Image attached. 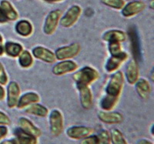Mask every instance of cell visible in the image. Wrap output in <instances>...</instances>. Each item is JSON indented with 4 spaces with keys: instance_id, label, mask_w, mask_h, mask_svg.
I'll list each match as a JSON object with an SVG mask.
<instances>
[{
    "instance_id": "cell-38",
    "label": "cell",
    "mask_w": 154,
    "mask_h": 144,
    "mask_svg": "<svg viewBox=\"0 0 154 144\" xmlns=\"http://www.w3.org/2000/svg\"><path fill=\"white\" fill-rule=\"evenodd\" d=\"M137 144H153L151 141L146 139H141L138 141Z\"/></svg>"
},
{
    "instance_id": "cell-9",
    "label": "cell",
    "mask_w": 154,
    "mask_h": 144,
    "mask_svg": "<svg viewBox=\"0 0 154 144\" xmlns=\"http://www.w3.org/2000/svg\"><path fill=\"white\" fill-rule=\"evenodd\" d=\"M146 9V4L142 1H133L125 4L122 10V15L126 18H130L139 14Z\"/></svg>"
},
{
    "instance_id": "cell-11",
    "label": "cell",
    "mask_w": 154,
    "mask_h": 144,
    "mask_svg": "<svg viewBox=\"0 0 154 144\" xmlns=\"http://www.w3.org/2000/svg\"><path fill=\"white\" fill-rule=\"evenodd\" d=\"M128 54L125 52H121L119 54L111 56L106 63L105 69L107 72H113L120 67V66L127 60Z\"/></svg>"
},
{
    "instance_id": "cell-30",
    "label": "cell",
    "mask_w": 154,
    "mask_h": 144,
    "mask_svg": "<svg viewBox=\"0 0 154 144\" xmlns=\"http://www.w3.org/2000/svg\"><path fill=\"white\" fill-rule=\"evenodd\" d=\"M109 51L111 56H114V55H118L123 52L122 50V46H121V42H109Z\"/></svg>"
},
{
    "instance_id": "cell-22",
    "label": "cell",
    "mask_w": 154,
    "mask_h": 144,
    "mask_svg": "<svg viewBox=\"0 0 154 144\" xmlns=\"http://www.w3.org/2000/svg\"><path fill=\"white\" fill-rule=\"evenodd\" d=\"M0 7L2 9V12H3L4 15H5V18L7 19V20H10V21H15L19 17V14H18L17 11L14 9V7L12 6V4L7 1V0H2L0 2Z\"/></svg>"
},
{
    "instance_id": "cell-35",
    "label": "cell",
    "mask_w": 154,
    "mask_h": 144,
    "mask_svg": "<svg viewBox=\"0 0 154 144\" xmlns=\"http://www.w3.org/2000/svg\"><path fill=\"white\" fill-rule=\"evenodd\" d=\"M8 133V129L5 126H0V140L6 136Z\"/></svg>"
},
{
    "instance_id": "cell-21",
    "label": "cell",
    "mask_w": 154,
    "mask_h": 144,
    "mask_svg": "<svg viewBox=\"0 0 154 144\" xmlns=\"http://www.w3.org/2000/svg\"><path fill=\"white\" fill-rule=\"evenodd\" d=\"M136 90L142 99H148L150 95L152 89L149 82L145 79H140L136 82Z\"/></svg>"
},
{
    "instance_id": "cell-19",
    "label": "cell",
    "mask_w": 154,
    "mask_h": 144,
    "mask_svg": "<svg viewBox=\"0 0 154 144\" xmlns=\"http://www.w3.org/2000/svg\"><path fill=\"white\" fill-rule=\"evenodd\" d=\"M18 123H19V128H21L23 130L26 131L28 133L31 134V135L34 136L36 138H38V137H39L42 135L41 130L36 126H35L33 123H32L29 119H27V118H19Z\"/></svg>"
},
{
    "instance_id": "cell-17",
    "label": "cell",
    "mask_w": 154,
    "mask_h": 144,
    "mask_svg": "<svg viewBox=\"0 0 154 144\" xmlns=\"http://www.w3.org/2000/svg\"><path fill=\"white\" fill-rule=\"evenodd\" d=\"M126 79L130 84L133 85L136 83L139 79L140 72H139L138 63L135 60H131L126 66Z\"/></svg>"
},
{
    "instance_id": "cell-10",
    "label": "cell",
    "mask_w": 154,
    "mask_h": 144,
    "mask_svg": "<svg viewBox=\"0 0 154 144\" xmlns=\"http://www.w3.org/2000/svg\"><path fill=\"white\" fill-rule=\"evenodd\" d=\"M93 132V128L84 126H73L66 130V135L72 139H82Z\"/></svg>"
},
{
    "instance_id": "cell-32",
    "label": "cell",
    "mask_w": 154,
    "mask_h": 144,
    "mask_svg": "<svg viewBox=\"0 0 154 144\" xmlns=\"http://www.w3.org/2000/svg\"><path fill=\"white\" fill-rule=\"evenodd\" d=\"M79 144H99V139L97 135H89L81 139Z\"/></svg>"
},
{
    "instance_id": "cell-23",
    "label": "cell",
    "mask_w": 154,
    "mask_h": 144,
    "mask_svg": "<svg viewBox=\"0 0 154 144\" xmlns=\"http://www.w3.org/2000/svg\"><path fill=\"white\" fill-rule=\"evenodd\" d=\"M16 31L19 35L23 37H28L33 32V27L29 21L26 20H20L16 24Z\"/></svg>"
},
{
    "instance_id": "cell-36",
    "label": "cell",
    "mask_w": 154,
    "mask_h": 144,
    "mask_svg": "<svg viewBox=\"0 0 154 144\" xmlns=\"http://www.w3.org/2000/svg\"><path fill=\"white\" fill-rule=\"evenodd\" d=\"M7 22H8L7 19L5 18L2 9H1V7H0V23H7Z\"/></svg>"
},
{
    "instance_id": "cell-37",
    "label": "cell",
    "mask_w": 154,
    "mask_h": 144,
    "mask_svg": "<svg viewBox=\"0 0 154 144\" xmlns=\"http://www.w3.org/2000/svg\"><path fill=\"white\" fill-rule=\"evenodd\" d=\"M4 53V45H3V39H2V35L0 34V56H2Z\"/></svg>"
},
{
    "instance_id": "cell-33",
    "label": "cell",
    "mask_w": 154,
    "mask_h": 144,
    "mask_svg": "<svg viewBox=\"0 0 154 144\" xmlns=\"http://www.w3.org/2000/svg\"><path fill=\"white\" fill-rule=\"evenodd\" d=\"M8 83V76L2 64L0 63V84L5 85Z\"/></svg>"
},
{
    "instance_id": "cell-16",
    "label": "cell",
    "mask_w": 154,
    "mask_h": 144,
    "mask_svg": "<svg viewBox=\"0 0 154 144\" xmlns=\"http://www.w3.org/2000/svg\"><path fill=\"white\" fill-rule=\"evenodd\" d=\"M79 93V100L81 106L85 109H91L93 106V93L89 86H79L77 87Z\"/></svg>"
},
{
    "instance_id": "cell-41",
    "label": "cell",
    "mask_w": 154,
    "mask_h": 144,
    "mask_svg": "<svg viewBox=\"0 0 154 144\" xmlns=\"http://www.w3.org/2000/svg\"><path fill=\"white\" fill-rule=\"evenodd\" d=\"M44 1H46V2H62L63 0H44Z\"/></svg>"
},
{
    "instance_id": "cell-7",
    "label": "cell",
    "mask_w": 154,
    "mask_h": 144,
    "mask_svg": "<svg viewBox=\"0 0 154 144\" xmlns=\"http://www.w3.org/2000/svg\"><path fill=\"white\" fill-rule=\"evenodd\" d=\"M128 35L130 40V46H131V51L133 55V60L138 63L141 61V50H140V39L138 36V32L136 27L132 26L128 29Z\"/></svg>"
},
{
    "instance_id": "cell-1",
    "label": "cell",
    "mask_w": 154,
    "mask_h": 144,
    "mask_svg": "<svg viewBox=\"0 0 154 144\" xmlns=\"http://www.w3.org/2000/svg\"><path fill=\"white\" fill-rule=\"evenodd\" d=\"M100 77L99 72L91 66H85L80 70L75 72L72 79L75 81L76 87L79 86H89L94 83Z\"/></svg>"
},
{
    "instance_id": "cell-26",
    "label": "cell",
    "mask_w": 154,
    "mask_h": 144,
    "mask_svg": "<svg viewBox=\"0 0 154 144\" xmlns=\"http://www.w3.org/2000/svg\"><path fill=\"white\" fill-rule=\"evenodd\" d=\"M118 101L119 98L106 95L102 99L100 102V107L103 111H112L116 107V106L117 105Z\"/></svg>"
},
{
    "instance_id": "cell-2",
    "label": "cell",
    "mask_w": 154,
    "mask_h": 144,
    "mask_svg": "<svg viewBox=\"0 0 154 144\" xmlns=\"http://www.w3.org/2000/svg\"><path fill=\"white\" fill-rule=\"evenodd\" d=\"M124 84V76L121 71H117L111 76L106 88V95L119 98Z\"/></svg>"
},
{
    "instance_id": "cell-25",
    "label": "cell",
    "mask_w": 154,
    "mask_h": 144,
    "mask_svg": "<svg viewBox=\"0 0 154 144\" xmlns=\"http://www.w3.org/2000/svg\"><path fill=\"white\" fill-rule=\"evenodd\" d=\"M23 47L21 44L17 42H7L4 46V52L11 57H17L23 52Z\"/></svg>"
},
{
    "instance_id": "cell-18",
    "label": "cell",
    "mask_w": 154,
    "mask_h": 144,
    "mask_svg": "<svg viewBox=\"0 0 154 144\" xmlns=\"http://www.w3.org/2000/svg\"><path fill=\"white\" fill-rule=\"evenodd\" d=\"M14 134L16 136L15 140L16 144H37V138L31 134L28 133L21 128H17L15 130Z\"/></svg>"
},
{
    "instance_id": "cell-34",
    "label": "cell",
    "mask_w": 154,
    "mask_h": 144,
    "mask_svg": "<svg viewBox=\"0 0 154 144\" xmlns=\"http://www.w3.org/2000/svg\"><path fill=\"white\" fill-rule=\"evenodd\" d=\"M11 120L5 112L0 111V126H8L10 125Z\"/></svg>"
},
{
    "instance_id": "cell-13",
    "label": "cell",
    "mask_w": 154,
    "mask_h": 144,
    "mask_svg": "<svg viewBox=\"0 0 154 144\" xmlns=\"http://www.w3.org/2000/svg\"><path fill=\"white\" fill-rule=\"evenodd\" d=\"M32 55L35 58L47 63H53L56 60L55 53L43 46H36L34 48L32 49Z\"/></svg>"
},
{
    "instance_id": "cell-29",
    "label": "cell",
    "mask_w": 154,
    "mask_h": 144,
    "mask_svg": "<svg viewBox=\"0 0 154 144\" xmlns=\"http://www.w3.org/2000/svg\"><path fill=\"white\" fill-rule=\"evenodd\" d=\"M102 3L112 9L120 10L123 8L126 2L124 0H101Z\"/></svg>"
},
{
    "instance_id": "cell-27",
    "label": "cell",
    "mask_w": 154,
    "mask_h": 144,
    "mask_svg": "<svg viewBox=\"0 0 154 144\" xmlns=\"http://www.w3.org/2000/svg\"><path fill=\"white\" fill-rule=\"evenodd\" d=\"M33 57L27 50H23L19 56V63L23 68H29L33 65Z\"/></svg>"
},
{
    "instance_id": "cell-6",
    "label": "cell",
    "mask_w": 154,
    "mask_h": 144,
    "mask_svg": "<svg viewBox=\"0 0 154 144\" xmlns=\"http://www.w3.org/2000/svg\"><path fill=\"white\" fill-rule=\"evenodd\" d=\"M80 50V45L77 42H74L69 46H63L56 49L55 52V56H56V59L60 61L70 60L79 54Z\"/></svg>"
},
{
    "instance_id": "cell-5",
    "label": "cell",
    "mask_w": 154,
    "mask_h": 144,
    "mask_svg": "<svg viewBox=\"0 0 154 144\" xmlns=\"http://www.w3.org/2000/svg\"><path fill=\"white\" fill-rule=\"evenodd\" d=\"M82 13V9L79 5H74L69 8L65 15L60 19V24L65 28H70L75 24Z\"/></svg>"
},
{
    "instance_id": "cell-12",
    "label": "cell",
    "mask_w": 154,
    "mask_h": 144,
    "mask_svg": "<svg viewBox=\"0 0 154 144\" xmlns=\"http://www.w3.org/2000/svg\"><path fill=\"white\" fill-rule=\"evenodd\" d=\"M20 97V87L16 82H10L8 86L7 105L9 108L16 107L18 101Z\"/></svg>"
},
{
    "instance_id": "cell-24",
    "label": "cell",
    "mask_w": 154,
    "mask_h": 144,
    "mask_svg": "<svg viewBox=\"0 0 154 144\" xmlns=\"http://www.w3.org/2000/svg\"><path fill=\"white\" fill-rule=\"evenodd\" d=\"M25 111L28 114L34 115L35 116L42 118L46 117L48 115V112H49V110L46 106L38 103H34L29 106Z\"/></svg>"
},
{
    "instance_id": "cell-31",
    "label": "cell",
    "mask_w": 154,
    "mask_h": 144,
    "mask_svg": "<svg viewBox=\"0 0 154 144\" xmlns=\"http://www.w3.org/2000/svg\"><path fill=\"white\" fill-rule=\"evenodd\" d=\"M97 136L99 139V144H111L110 136L107 130H100Z\"/></svg>"
},
{
    "instance_id": "cell-39",
    "label": "cell",
    "mask_w": 154,
    "mask_h": 144,
    "mask_svg": "<svg viewBox=\"0 0 154 144\" xmlns=\"http://www.w3.org/2000/svg\"><path fill=\"white\" fill-rule=\"evenodd\" d=\"M0 144H16L15 139H8V140H4L0 142Z\"/></svg>"
},
{
    "instance_id": "cell-14",
    "label": "cell",
    "mask_w": 154,
    "mask_h": 144,
    "mask_svg": "<svg viewBox=\"0 0 154 144\" xmlns=\"http://www.w3.org/2000/svg\"><path fill=\"white\" fill-rule=\"evenodd\" d=\"M99 120L106 124H119L123 121V116L120 112L111 111H101L98 113Z\"/></svg>"
},
{
    "instance_id": "cell-8",
    "label": "cell",
    "mask_w": 154,
    "mask_h": 144,
    "mask_svg": "<svg viewBox=\"0 0 154 144\" xmlns=\"http://www.w3.org/2000/svg\"><path fill=\"white\" fill-rule=\"evenodd\" d=\"M78 64L72 60H62L53 66L52 72L56 76H63L65 74L75 72L78 69Z\"/></svg>"
},
{
    "instance_id": "cell-15",
    "label": "cell",
    "mask_w": 154,
    "mask_h": 144,
    "mask_svg": "<svg viewBox=\"0 0 154 144\" xmlns=\"http://www.w3.org/2000/svg\"><path fill=\"white\" fill-rule=\"evenodd\" d=\"M40 101V97L34 92H29L19 97L16 107L19 109L26 108L29 106L34 103H38Z\"/></svg>"
},
{
    "instance_id": "cell-3",
    "label": "cell",
    "mask_w": 154,
    "mask_h": 144,
    "mask_svg": "<svg viewBox=\"0 0 154 144\" xmlns=\"http://www.w3.org/2000/svg\"><path fill=\"white\" fill-rule=\"evenodd\" d=\"M49 128L51 134L54 136H59L64 129V119L62 112L59 109H53L49 114Z\"/></svg>"
},
{
    "instance_id": "cell-28",
    "label": "cell",
    "mask_w": 154,
    "mask_h": 144,
    "mask_svg": "<svg viewBox=\"0 0 154 144\" xmlns=\"http://www.w3.org/2000/svg\"><path fill=\"white\" fill-rule=\"evenodd\" d=\"M112 144H128L124 136L118 129H112L109 133Z\"/></svg>"
},
{
    "instance_id": "cell-4",
    "label": "cell",
    "mask_w": 154,
    "mask_h": 144,
    "mask_svg": "<svg viewBox=\"0 0 154 144\" xmlns=\"http://www.w3.org/2000/svg\"><path fill=\"white\" fill-rule=\"evenodd\" d=\"M62 17V12L60 9L51 11L46 16L43 26V32L46 35H51L55 32Z\"/></svg>"
},
{
    "instance_id": "cell-40",
    "label": "cell",
    "mask_w": 154,
    "mask_h": 144,
    "mask_svg": "<svg viewBox=\"0 0 154 144\" xmlns=\"http://www.w3.org/2000/svg\"><path fill=\"white\" fill-rule=\"evenodd\" d=\"M5 97V90L0 86V100H2Z\"/></svg>"
},
{
    "instance_id": "cell-20",
    "label": "cell",
    "mask_w": 154,
    "mask_h": 144,
    "mask_svg": "<svg viewBox=\"0 0 154 144\" xmlns=\"http://www.w3.org/2000/svg\"><path fill=\"white\" fill-rule=\"evenodd\" d=\"M103 39L105 42H123L126 41V35L124 32L118 29L109 30L103 35Z\"/></svg>"
}]
</instances>
